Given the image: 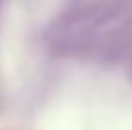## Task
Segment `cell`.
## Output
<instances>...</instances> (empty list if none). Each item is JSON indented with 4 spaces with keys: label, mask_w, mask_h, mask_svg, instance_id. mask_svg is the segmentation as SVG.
I'll return each instance as SVG.
<instances>
[{
    "label": "cell",
    "mask_w": 132,
    "mask_h": 130,
    "mask_svg": "<svg viewBox=\"0 0 132 130\" xmlns=\"http://www.w3.org/2000/svg\"><path fill=\"white\" fill-rule=\"evenodd\" d=\"M46 46L63 57L115 59L132 48V0H88L48 25Z\"/></svg>",
    "instance_id": "obj_1"
}]
</instances>
